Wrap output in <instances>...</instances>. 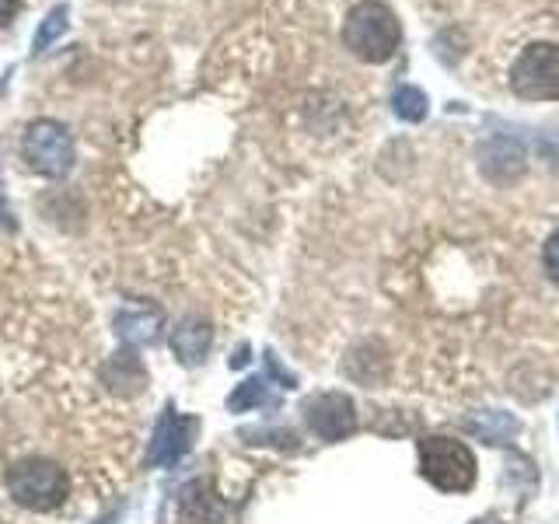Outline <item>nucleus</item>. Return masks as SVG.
I'll use <instances>...</instances> for the list:
<instances>
[{"instance_id":"9b49d317","label":"nucleus","mask_w":559,"mask_h":524,"mask_svg":"<svg viewBox=\"0 0 559 524\" xmlns=\"http://www.w3.org/2000/svg\"><path fill=\"white\" fill-rule=\"evenodd\" d=\"M165 314L162 308H127L116 314V332L127 346H151L162 336Z\"/></svg>"},{"instance_id":"6ab92c4d","label":"nucleus","mask_w":559,"mask_h":524,"mask_svg":"<svg viewBox=\"0 0 559 524\" xmlns=\"http://www.w3.org/2000/svg\"><path fill=\"white\" fill-rule=\"evenodd\" d=\"M0 224H11V214H8V206L0 203Z\"/></svg>"},{"instance_id":"4468645a","label":"nucleus","mask_w":559,"mask_h":524,"mask_svg":"<svg viewBox=\"0 0 559 524\" xmlns=\"http://www.w3.org/2000/svg\"><path fill=\"white\" fill-rule=\"evenodd\" d=\"M273 395H270V384L262 381V378H249V381H241L238 389L227 395V409L231 413H249L255 406H273Z\"/></svg>"},{"instance_id":"423d86ee","label":"nucleus","mask_w":559,"mask_h":524,"mask_svg":"<svg viewBox=\"0 0 559 524\" xmlns=\"http://www.w3.org/2000/svg\"><path fill=\"white\" fill-rule=\"evenodd\" d=\"M305 424L319 441L340 444L357 430V406L346 392H319L305 402Z\"/></svg>"},{"instance_id":"dca6fc26","label":"nucleus","mask_w":559,"mask_h":524,"mask_svg":"<svg viewBox=\"0 0 559 524\" xmlns=\"http://www.w3.org/2000/svg\"><path fill=\"white\" fill-rule=\"evenodd\" d=\"M67 17H70V8L67 4H57L52 8L43 22H39V28H35V35H32V49L35 52H43V49H49L52 43L60 39V35L67 32Z\"/></svg>"},{"instance_id":"0eeeda50","label":"nucleus","mask_w":559,"mask_h":524,"mask_svg":"<svg viewBox=\"0 0 559 524\" xmlns=\"http://www.w3.org/2000/svg\"><path fill=\"white\" fill-rule=\"evenodd\" d=\"M197 419L192 416H179L175 409H168L157 424L154 437H151V448H147V462L151 465H175L182 454L192 448V437H197Z\"/></svg>"},{"instance_id":"6e6552de","label":"nucleus","mask_w":559,"mask_h":524,"mask_svg":"<svg viewBox=\"0 0 559 524\" xmlns=\"http://www.w3.org/2000/svg\"><path fill=\"white\" fill-rule=\"evenodd\" d=\"M479 168L489 182H500V186H511L514 179L524 175V151L518 140L511 136H497L483 144L479 151Z\"/></svg>"},{"instance_id":"7ed1b4c3","label":"nucleus","mask_w":559,"mask_h":524,"mask_svg":"<svg viewBox=\"0 0 559 524\" xmlns=\"http://www.w3.org/2000/svg\"><path fill=\"white\" fill-rule=\"evenodd\" d=\"M8 493L28 511H57L67 500V472L49 458H22L8 468Z\"/></svg>"},{"instance_id":"f03ea898","label":"nucleus","mask_w":559,"mask_h":524,"mask_svg":"<svg viewBox=\"0 0 559 524\" xmlns=\"http://www.w3.org/2000/svg\"><path fill=\"white\" fill-rule=\"evenodd\" d=\"M416 458H419L424 479L433 489H441V493H468L479 479V465L472 448L444 433L424 437V441L416 444Z\"/></svg>"},{"instance_id":"f3484780","label":"nucleus","mask_w":559,"mask_h":524,"mask_svg":"<svg viewBox=\"0 0 559 524\" xmlns=\"http://www.w3.org/2000/svg\"><path fill=\"white\" fill-rule=\"evenodd\" d=\"M542 266H546L549 279L559 287V231H552L549 241H546V249H542Z\"/></svg>"},{"instance_id":"ddd939ff","label":"nucleus","mask_w":559,"mask_h":524,"mask_svg":"<svg viewBox=\"0 0 559 524\" xmlns=\"http://www.w3.org/2000/svg\"><path fill=\"white\" fill-rule=\"evenodd\" d=\"M102 381L119 389L122 395H133L147 384V371H144V364H140V357L133 354V349H122V354H116L109 364L102 367Z\"/></svg>"},{"instance_id":"f257e3e1","label":"nucleus","mask_w":559,"mask_h":524,"mask_svg":"<svg viewBox=\"0 0 559 524\" xmlns=\"http://www.w3.org/2000/svg\"><path fill=\"white\" fill-rule=\"evenodd\" d=\"M343 43L364 63H384L402 43V25L384 0H360L343 22Z\"/></svg>"},{"instance_id":"f8f14e48","label":"nucleus","mask_w":559,"mask_h":524,"mask_svg":"<svg viewBox=\"0 0 559 524\" xmlns=\"http://www.w3.org/2000/svg\"><path fill=\"white\" fill-rule=\"evenodd\" d=\"M465 430L483 444L507 448L521 433V419L514 413H507V409H483V413L465 419Z\"/></svg>"},{"instance_id":"a211bd4d","label":"nucleus","mask_w":559,"mask_h":524,"mask_svg":"<svg viewBox=\"0 0 559 524\" xmlns=\"http://www.w3.org/2000/svg\"><path fill=\"white\" fill-rule=\"evenodd\" d=\"M17 14V0H0V28H8Z\"/></svg>"},{"instance_id":"20e7f679","label":"nucleus","mask_w":559,"mask_h":524,"mask_svg":"<svg viewBox=\"0 0 559 524\" xmlns=\"http://www.w3.org/2000/svg\"><path fill=\"white\" fill-rule=\"evenodd\" d=\"M22 157L35 175L46 179H67L78 162L74 136L57 119H35L22 136Z\"/></svg>"},{"instance_id":"aec40b11","label":"nucleus","mask_w":559,"mask_h":524,"mask_svg":"<svg viewBox=\"0 0 559 524\" xmlns=\"http://www.w3.org/2000/svg\"><path fill=\"white\" fill-rule=\"evenodd\" d=\"M472 524H500V521H497L493 514H486V517H479V521H472Z\"/></svg>"},{"instance_id":"9d476101","label":"nucleus","mask_w":559,"mask_h":524,"mask_svg":"<svg viewBox=\"0 0 559 524\" xmlns=\"http://www.w3.org/2000/svg\"><path fill=\"white\" fill-rule=\"evenodd\" d=\"M210 343H214V329H210L200 314H189L171 329V354L179 357L186 367H197L206 360Z\"/></svg>"},{"instance_id":"2eb2a0df","label":"nucleus","mask_w":559,"mask_h":524,"mask_svg":"<svg viewBox=\"0 0 559 524\" xmlns=\"http://www.w3.org/2000/svg\"><path fill=\"white\" fill-rule=\"evenodd\" d=\"M392 109L402 122H424L427 112H430V102L427 95L419 92V87L413 84H399L395 87V95H392Z\"/></svg>"},{"instance_id":"39448f33","label":"nucleus","mask_w":559,"mask_h":524,"mask_svg":"<svg viewBox=\"0 0 559 524\" xmlns=\"http://www.w3.org/2000/svg\"><path fill=\"white\" fill-rule=\"evenodd\" d=\"M511 92L524 102L559 98V46L532 43L511 67Z\"/></svg>"},{"instance_id":"1a4fd4ad","label":"nucleus","mask_w":559,"mask_h":524,"mask_svg":"<svg viewBox=\"0 0 559 524\" xmlns=\"http://www.w3.org/2000/svg\"><path fill=\"white\" fill-rule=\"evenodd\" d=\"M179 521L182 524H224L227 507L214 493V486L197 479V483H189L179 497Z\"/></svg>"}]
</instances>
